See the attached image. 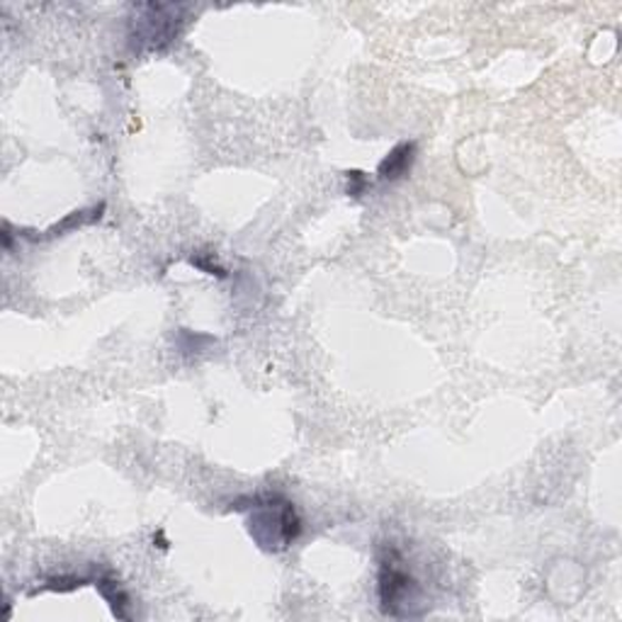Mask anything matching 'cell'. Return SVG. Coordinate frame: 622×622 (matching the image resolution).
<instances>
[{"instance_id": "6da1fadb", "label": "cell", "mask_w": 622, "mask_h": 622, "mask_svg": "<svg viewBox=\"0 0 622 622\" xmlns=\"http://www.w3.org/2000/svg\"><path fill=\"white\" fill-rule=\"evenodd\" d=\"M251 503L249 533L265 552H282L302 535V521L294 503L280 494H258Z\"/></svg>"}, {"instance_id": "7a4b0ae2", "label": "cell", "mask_w": 622, "mask_h": 622, "mask_svg": "<svg viewBox=\"0 0 622 622\" xmlns=\"http://www.w3.org/2000/svg\"><path fill=\"white\" fill-rule=\"evenodd\" d=\"M380 603L384 615L392 618H419L423 615L421 586L404 566V554L394 544H387L380 556Z\"/></svg>"}, {"instance_id": "277c9868", "label": "cell", "mask_w": 622, "mask_h": 622, "mask_svg": "<svg viewBox=\"0 0 622 622\" xmlns=\"http://www.w3.org/2000/svg\"><path fill=\"white\" fill-rule=\"evenodd\" d=\"M413 161H417V141H401L392 151L384 156V161L378 168V175L380 180H389V183H394V180L404 178Z\"/></svg>"}, {"instance_id": "8992f818", "label": "cell", "mask_w": 622, "mask_h": 622, "mask_svg": "<svg viewBox=\"0 0 622 622\" xmlns=\"http://www.w3.org/2000/svg\"><path fill=\"white\" fill-rule=\"evenodd\" d=\"M348 194H353V198H360L362 192H365L368 188V178L365 173H360V171H348Z\"/></svg>"}, {"instance_id": "3957f363", "label": "cell", "mask_w": 622, "mask_h": 622, "mask_svg": "<svg viewBox=\"0 0 622 622\" xmlns=\"http://www.w3.org/2000/svg\"><path fill=\"white\" fill-rule=\"evenodd\" d=\"M183 12L185 8L180 6H159V3L134 8L132 34H129L134 49L163 51L171 47L185 22Z\"/></svg>"}, {"instance_id": "5b68a950", "label": "cell", "mask_w": 622, "mask_h": 622, "mask_svg": "<svg viewBox=\"0 0 622 622\" xmlns=\"http://www.w3.org/2000/svg\"><path fill=\"white\" fill-rule=\"evenodd\" d=\"M96 589L100 591L102 599H106L112 608V613L117 618H122V620H129L132 618V613H129V595L127 591L122 589V583L114 579L112 572H106V574H100L96 579Z\"/></svg>"}]
</instances>
